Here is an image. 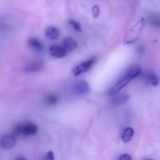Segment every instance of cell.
I'll use <instances>...</instances> for the list:
<instances>
[{"label": "cell", "mask_w": 160, "mask_h": 160, "mask_svg": "<svg viewBox=\"0 0 160 160\" xmlns=\"http://www.w3.org/2000/svg\"><path fill=\"white\" fill-rule=\"evenodd\" d=\"M90 91L89 84L84 81H79L72 85V92L77 96L86 95Z\"/></svg>", "instance_id": "cell-5"}, {"label": "cell", "mask_w": 160, "mask_h": 160, "mask_svg": "<svg viewBox=\"0 0 160 160\" xmlns=\"http://www.w3.org/2000/svg\"><path fill=\"white\" fill-rule=\"evenodd\" d=\"M16 145V138L12 135H4L0 138V146L5 150H10Z\"/></svg>", "instance_id": "cell-6"}, {"label": "cell", "mask_w": 160, "mask_h": 160, "mask_svg": "<svg viewBox=\"0 0 160 160\" xmlns=\"http://www.w3.org/2000/svg\"><path fill=\"white\" fill-rule=\"evenodd\" d=\"M68 24H69L75 31H77V32H82V25H81V23H80L79 22H77V21H75V20H73V19H70V20H68Z\"/></svg>", "instance_id": "cell-14"}, {"label": "cell", "mask_w": 160, "mask_h": 160, "mask_svg": "<svg viewBox=\"0 0 160 160\" xmlns=\"http://www.w3.org/2000/svg\"><path fill=\"white\" fill-rule=\"evenodd\" d=\"M142 73V68L139 67H134L130 68L128 71H127L124 76H122L116 82L115 84L110 89L109 94L110 95H115L119 93L124 87H126L130 82H132L134 79H136L138 76H140Z\"/></svg>", "instance_id": "cell-1"}, {"label": "cell", "mask_w": 160, "mask_h": 160, "mask_svg": "<svg viewBox=\"0 0 160 160\" xmlns=\"http://www.w3.org/2000/svg\"><path fill=\"white\" fill-rule=\"evenodd\" d=\"M97 62V57H91L89 59H87L86 61L84 62H82L81 64L77 65L73 70H72V74L74 76H79V75H82L85 72H87L88 70H90L92 68V67L95 65V63Z\"/></svg>", "instance_id": "cell-3"}, {"label": "cell", "mask_w": 160, "mask_h": 160, "mask_svg": "<svg viewBox=\"0 0 160 160\" xmlns=\"http://www.w3.org/2000/svg\"><path fill=\"white\" fill-rule=\"evenodd\" d=\"M44 64L43 62H40V61H37V62H34V63H31L30 65H28L26 68H25V72H28V73H31V72H36V71H38L40 70L42 68H43Z\"/></svg>", "instance_id": "cell-11"}, {"label": "cell", "mask_w": 160, "mask_h": 160, "mask_svg": "<svg viewBox=\"0 0 160 160\" xmlns=\"http://www.w3.org/2000/svg\"><path fill=\"white\" fill-rule=\"evenodd\" d=\"M119 160H132V158H131V157L128 154H124V155H122L120 157Z\"/></svg>", "instance_id": "cell-18"}, {"label": "cell", "mask_w": 160, "mask_h": 160, "mask_svg": "<svg viewBox=\"0 0 160 160\" xmlns=\"http://www.w3.org/2000/svg\"><path fill=\"white\" fill-rule=\"evenodd\" d=\"M145 22H146L145 19L141 18L132 25V27L128 30V32L126 35V38L123 41L125 45L133 44L139 38V37L141 36V34L145 26Z\"/></svg>", "instance_id": "cell-2"}, {"label": "cell", "mask_w": 160, "mask_h": 160, "mask_svg": "<svg viewBox=\"0 0 160 160\" xmlns=\"http://www.w3.org/2000/svg\"><path fill=\"white\" fill-rule=\"evenodd\" d=\"M145 78H146V82L150 85L157 86L158 84V77H157L156 74H154V73H148V74H146V77Z\"/></svg>", "instance_id": "cell-13"}, {"label": "cell", "mask_w": 160, "mask_h": 160, "mask_svg": "<svg viewBox=\"0 0 160 160\" xmlns=\"http://www.w3.org/2000/svg\"><path fill=\"white\" fill-rule=\"evenodd\" d=\"M45 36L51 40H54L59 38L60 36V30L56 26H49L47 27L45 31Z\"/></svg>", "instance_id": "cell-8"}, {"label": "cell", "mask_w": 160, "mask_h": 160, "mask_svg": "<svg viewBox=\"0 0 160 160\" xmlns=\"http://www.w3.org/2000/svg\"><path fill=\"white\" fill-rule=\"evenodd\" d=\"M15 160H28L27 158H23V157H19V158H17Z\"/></svg>", "instance_id": "cell-19"}, {"label": "cell", "mask_w": 160, "mask_h": 160, "mask_svg": "<svg viewBox=\"0 0 160 160\" xmlns=\"http://www.w3.org/2000/svg\"><path fill=\"white\" fill-rule=\"evenodd\" d=\"M46 160H54V156L52 151H49L46 154Z\"/></svg>", "instance_id": "cell-17"}, {"label": "cell", "mask_w": 160, "mask_h": 160, "mask_svg": "<svg viewBox=\"0 0 160 160\" xmlns=\"http://www.w3.org/2000/svg\"><path fill=\"white\" fill-rule=\"evenodd\" d=\"M58 101V98L55 96V95H49L47 98H46V102L49 104V105H55Z\"/></svg>", "instance_id": "cell-15"}, {"label": "cell", "mask_w": 160, "mask_h": 160, "mask_svg": "<svg viewBox=\"0 0 160 160\" xmlns=\"http://www.w3.org/2000/svg\"><path fill=\"white\" fill-rule=\"evenodd\" d=\"M27 44H28V46H29L31 49H33V50L36 51V52H41V51L43 50V45H42V43H41L38 39H37V38H30L27 40Z\"/></svg>", "instance_id": "cell-10"}, {"label": "cell", "mask_w": 160, "mask_h": 160, "mask_svg": "<svg viewBox=\"0 0 160 160\" xmlns=\"http://www.w3.org/2000/svg\"><path fill=\"white\" fill-rule=\"evenodd\" d=\"M77 42L71 38H66L63 42H62V47L67 51V52H72L77 48Z\"/></svg>", "instance_id": "cell-9"}, {"label": "cell", "mask_w": 160, "mask_h": 160, "mask_svg": "<svg viewBox=\"0 0 160 160\" xmlns=\"http://www.w3.org/2000/svg\"><path fill=\"white\" fill-rule=\"evenodd\" d=\"M38 130V127L33 123L21 124V125H18L15 128L16 133L23 135V136H34L35 134H37Z\"/></svg>", "instance_id": "cell-4"}, {"label": "cell", "mask_w": 160, "mask_h": 160, "mask_svg": "<svg viewBox=\"0 0 160 160\" xmlns=\"http://www.w3.org/2000/svg\"><path fill=\"white\" fill-rule=\"evenodd\" d=\"M144 160H154V159H144Z\"/></svg>", "instance_id": "cell-20"}, {"label": "cell", "mask_w": 160, "mask_h": 160, "mask_svg": "<svg viewBox=\"0 0 160 160\" xmlns=\"http://www.w3.org/2000/svg\"><path fill=\"white\" fill-rule=\"evenodd\" d=\"M68 52L59 45H52L50 47V54L54 58H63L67 55Z\"/></svg>", "instance_id": "cell-7"}, {"label": "cell", "mask_w": 160, "mask_h": 160, "mask_svg": "<svg viewBox=\"0 0 160 160\" xmlns=\"http://www.w3.org/2000/svg\"><path fill=\"white\" fill-rule=\"evenodd\" d=\"M134 136V129L132 128H127L122 134V141L125 142H128Z\"/></svg>", "instance_id": "cell-12"}, {"label": "cell", "mask_w": 160, "mask_h": 160, "mask_svg": "<svg viewBox=\"0 0 160 160\" xmlns=\"http://www.w3.org/2000/svg\"><path fill=\"white\" fill-rule=\"evenodd\" d=\"M92 13H93L94 17L97 18V17L99 15V13H100V8H99V7H98V6H94V7L92 8Z\"/></svg>", "instance_id": "cell-16"}]
</instances>
